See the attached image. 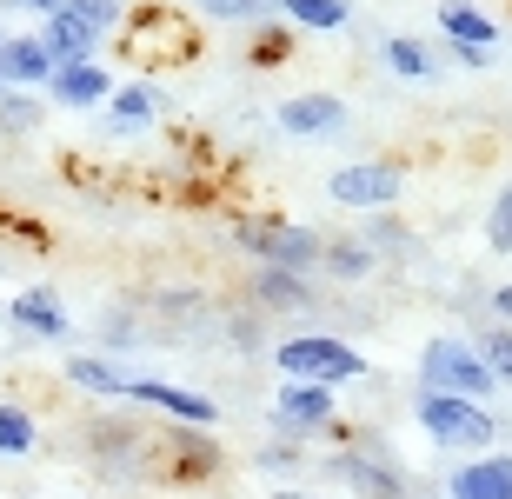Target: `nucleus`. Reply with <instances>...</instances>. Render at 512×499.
Returning <instances> with one entry per match:
<instances>
[{"mask_svg": "<svg viewBox=\"0 0 512 499\" xmlns=\"http://www.w3.org/2000/svg\"><path fill=\"white\" fill-rule=\"evenodd\" d=\"M34 40L47 47V60H54V67H80V60H94V54H100V34L87 27V20H74L67 7L40 20V34H34Z\"/></svg>", "mask_w": 512, "mask_h": 499, "instance_id": "nucleus-15", "label": "nucleus"}, {"mask_svg": "<svg viewBox=\"0 0 512 499\" xmlns=\"http://www.w3.org/2000/svg\"><path fill=\"white\" fill-rule=\"evenodd\" d=\"M479 346V360H486V373H493V386H512V327H493Z\"/></svg>", "mask_w": 512, "mask_h": 499, "instance_id": "nucleus-24", "label": "nucleus"}, {"mask_svg": "<svg viewBox=\"0 0 512 499\" xmlns=\"http://www.w3.org/2000/svg\"><path fill=\"white\" fill-rule=\"evenodd\" d=\"M160 107H167V100H160V87H153V80H120L114 94H107V134H147L153 120H160Z\"/></svg>", "mask_w": 512, "mask_h": 499, "instance_id": "nucleus-13", "label": "nucleus"}, {"mask_svg": "<svg viewBox=\"0 0 512 499\" xmlns=\"http://www.w3.org/2000/svg\"><path fill=\"white\" fill-rule=\"evenodd\" d=\"M0 40H7V34H0Z\"/></svg>", "mask_w": 512, "mask_h": 499, "instance_id": "nucleus-33", "label": "nucleus"}, {"mask_svg": "<svg viewBox=\"0 0 512 499\" xmlns=\"http://www.w3.org/2000/svg\"><path fill=\"white\" fill-rule=\"evenodd\" d=\"M127 380L133 373H120V366L100 360V353H74V360H67V386L94 393V400H127Z\"/></svg>", "mask_w": 512, "mask_h": 499, "instance_id": "nucleus-17", "label": "nucleus"}, {"mask_svg": "<svg viewBox=\"0 0 512 499\" xmlns=\"http://www.w3.org/2000/svg\"><path fill=\"white\" fill-rule=\"evenodd\" d=\"M326 480H340L353 499H406L413 493L406 473L393 466V453H380V446H346V453H333L326 460Z\"/></svg>", "mask_w": 512, "mask_h": 499, "instance_id": "nucleus-5", "label": "nucleus"}, {"mask_svg": "<svg viewBox=\"0 0 512 499\" xmlns=\"http://www.w3.org/2000/svg\"><path fill=\"white\" fill-rule=\"evenodd\" d=\"M54 80V60L40 47L34 34H7L0 40V87H14V94H40Z\"/></svg>", "mask_w": 512, "mask_h": 499, "instance_id": "nucleus-11", "label": "nucleus"}, {"mask_svg": "<svg viewBox=\"0 0 512 499\" xmlns=\"http://www.w3.org/2000/svg\"><path fill=\"white\" fill-rule=\"evenodd\" d=\"M273 499H326V493H300V486H280Z\"/></svg>", "mask_w": 512, "mask_h": 499, "instance_id": "nucleus-32", "label": "nucleus"}, {"mask_svg": "<svg viewBox=\"0 0 512 499\" xmlns=\"http://www.w3.org/2000/svg\"><path fill=\"white\" fill-rule=\"evenodd\" d=\"M439 27H446V47H479V54L499 47V27L479 14V7H466V0H446V7H439Z\"/></svg>", "mask_w": 512, "mask_h": 499, "instance_id": "nucleus-16", "label": "nucleus"}, {"mask_svg": "<svg viewBox=\"0 0 512 499\" xmlns=\"http://www.w3.org/2000/svg\"><path fill=\"white\" fill-rule=\"evenodd\" d=\"M273 366H280V380L333 386V393H340L346 380H366V353L346 346L340 333H293V340L273 346Z\"/></svg>", "mask_w": 512, "mask_h": 499, "instance_id": "nucleus-1", "label": "nucleus"}, {"mask_svg": "<svg viewBox=\"0 0 512 499\" xmlns=\"http://www.w3.org/2000/svg\"><path fill=\"white\" fill-rule=\"evenodd\" d=\"M320 267L333 273V280H366V273H373V247H366V240H333V247L320 253Z\"/></svg>", "mask_w": 512, "mask_h": 499, "instance_id": "nucleus-23", "label": "nucleus"}, {"mask_svg": "<svg viewBox=\"0 0 512 499\" xmlns=\"http://www.w3.org/2000/svg\"><path fill=\"white\" fill-rule=\"evenodd\" d=\"M446 499H512V453H479V460L453 466Z\"/></svg>", "mask_w": 512, "mask_h": 499, "instance_id": "nucleus-14", "label": "nucleus"}, {"mask_svg": "<svg viewBox=\"0 0 512 499\" xmlns=\"http://www.w3.org/2000/svg\"><path fill=\"white\" fill-rule=\"evenodd\" d=\"M366 247H373V260H380V253H399V247H406V233H399L393 220H386V213H380V220L366 227Z\"/></svg>", "mask_w": 512, "mask_h": 499, "instance_id": "nucleus-29", "label": "nucleus"}, {"mask_svg": "<svg viewBox=\"0 0 512 499\" xmlns=\"http://www.w3.org/2000/svg\"><path fill=\"white\" fill-rule=\"evenodd\" d=\"M253 300H260V313H306V307H313V287H306L300 273L260 267V280H253Z\"/></svg>", "mask_w": 512, "mask_h": 499, "instance_id": "nucleus-18", "label": "nucleus"}, {"mask_svg": "<svg viewBox=\"0 0 512 499\" xmlns=\"http://www.w3.org/2000/svg\"><path fill=\"white\" fill-rule=\"evenodd\" d=\"M40 446V426L20 400H0V460H27Z\"/></svg>", "mask_w": 512, "mask_h": 499, "instance_id": "nucleus-20", "label": "nucleus"}, {"mask_svg": "<svg viewBox=\"0 0 512 499\" xmlns=\"http://www.w3.org/2000/svg\"><path fill=\"white\" fill-rule=\"evenodd\" d=\"M7 327H14L20 340L54 346V340H67V307H60L54 287H27V293H14V300H7Z\"/></svg>", "mask_w": 512, "mask_h": 499, "instance_id": "nucleus-10", "label": "nucleus"}, {"mask_svg": "<svg viewBox=\"0 0 512 499\" xmlns=\"http://www.w3.org/2000/svg\"><path fill=\"white\" fill-rule=\"evenodd\" d=\"M280 134H293V140H340L346 134V100L340 94H293V100H280Z\"/></svg>", "mask_w": 512, "mask_h": 499, "instance_id": "nucleus-9", "label": "nucleus"}, {"mask_svg": "<svg viewBox=\"0 0 512 499\" xmlns=\"http://www.w3.org/2000/svg\"><path fill=\"white\" fill-rule=\"evenodd\" d=\"M333 413H340L333 386L280 380V393H273V426H280L286 440H300V433H320V426H333Z\"/></svg>", "mask_w": 512, "mask_h": 499, "instance_id": "nucleus-7", "label": "nucleus"}, {"mask_svg": "<svg viewBox=\"0 0 512 499\" xmlns=\"http://www.w3.org/2000/svg\"><path fill=\"white\" fill-rule=\"evenodd\" d=\"M60 7H67L74 20H87V27H94L100 40H107V34L120 27V20H127V7H120V0H60Z\"/></svg>", "mask_w": 512, "mask_h": 499, "instance_id": "nucleus-25", "label": "nucleus"}, {"mask_svg": "<svg viewBox=\"0 0 512 499\" xmlns=\"http://www.w3.org/2000/svg\"><path fill=\"white\" fill-rule=\"evenodd\" d=\"M419 393H453V400H486L493 393V373L479 360L473 340H459V333H433V340L419 346Z\"/></svg>", "mask_w": 512, "mask_h": 499, "instance_id": "nucleus-2", "label": "nucleus"}, {"mask_svg": "<svg viewBox=\"0 0 512 499\" xmlns=\"http://www.w3.org/2000/svg\"><path fill=\"white\" fill-rule=\"evenodd\" d=\"M399 167L393 160H353V167H340L333 180H326V193H333V207H353V213H386L399 200Z\"/></svg>", "mask_w": 512, "mask_h": 499, "instance_id": "nucleus-6", "label": "nucleus"}, {"mask_svg": "<svg viewBox=\"0 0 512 499\" xmlns=\"http://www.w3.org/2000/svg\"><path fill=\"white\" fill-rule=\"evenodd\" d=\"M120 80L100 67V60H80V67H54V80L40 87V94L54 100V107H107V94H114Z\"/></svg>", "mask_w": 512, "mask_h": 499, "instance_id": "nucleus-12", "label": "nucleus"}, {"mask_svg": "<svg viewBox=\"0 0 512 499\" xmlns=\"http://www.w3.org/2000/svg\"><path fill=\"white\" fill-rule=\"evenodd\" d=\"M127 400L153 406V413H167V420L180 426H220V400H207V393H193V386H173V380H127Z\"/></svg>", "mask_w": 512, "mask_h": 499, "instance_id": "nucleus-8", "label": "nucleus"}, {"mask_svg": "<svg viewBox=\"0 0 512 499\" xmlns=\"http://www.w3.org/2000/svg\"><path fill=\"white\" fill-rule=\"evenodd\" d=\"M386 67H393L399 80H419V87H426V80H439V60H433V47H426V40H386Z\"/></svg>", "mask_w": 512, "mask_h": 499, "instance_id": "nucleus-22", "label": "nucleus"}, {"mask_svg": "<svg viewBox=\"0 0 512 499\" xmlns=\"http://www.w3.org/2000/svg\"><path fill=\"white\" fill-rule=\"evenodd\" d=\"M273 7H280L293 27H306V34H340L346 14H353L346 0H273Z\"/></svg>", "mask_w": 512, "mask_h": 499, "instance_id": "nucleus-19", "label": "nucleus"}, {"mask_svg": "<svg viewBox=\"0 0 512 499\" xmlns=\"http://www.w3.org/2000/svg\"><path fill=\"white\" fill-rule=\"evenodd\" d=\"M0 14H34V20H47V14H60V0H0Z\"/></svg>", "mask_w": 512, "mask_h": 499, "instance_id": "nucleus-30", "label": "nucleus"}, {"mask_svg": "<svg viewBox=\"0 0 512 499\" xmlns=\"http://www.w3.org/2000/svg\"><path fill=\"white\" fill-rule=\"evenodd\" d=\"M240 247L260 260V267H280V273H313L320 267V253H326V240L313 227H293V220H247L240 227Z\"/></svg>", "mask_w": 512, "mask_h": 499, "instance_id": "nucleus-4", "label": "nucleus"}, {"mask_svg": "<svg viewBox=\"0 0 512 499\" xmlns=\"http://www.w3.org/2000/svg\"><path fill=\"white\" fill-rule=\"evenodd\" d=\"M486 247H493V253H512V187H499L493 213H486Z\"/></svg>", "mask_w": 512, "mask_h": 499, "instance_id": "nucleus-26", "label": "nucleus"}, {"mask_svg": "<svg viewBox=\"0 0 512 499\" xmlns=\"http://www.w3.org/2000/svg\"><path fill=\"white\" fill-rule=\"evenodd\" d=\"M213 20H266L273 14V0H200Z\"/></svg>", "mask_w": 512, "mask_h": 499, "instance_id": "nucleus-28", "label": "nucleus"}, {"mask_svg": "<svg viewBox=\"0 0 512 499\" xmlns=\"http://www.w3.org/2000/svg\"><path fill=\"white\" fill-rule=\"evenodd\" d=\"M40 127H47V100H40V94H14V87H0V134L27 140V134H40Z\"/></svg>", "mask_w": 512, "mask_h": 499, "instance_id": "nucleus-21", "label": "nucleus"}, {"mask_svg": "<svg viewBox=\"0 0 512 499\" xmlns=\"http://www.w3.org/2000/svg\"><path fill=\"white\" fill-rule=\"evenodd\" d=\"M493 313H499V327H512V280L493 293Z\"/></svg>", "mask_w": 512, "mask_h": 499, "instance_id": "nucleus-31", "label": "nucleus"}, {"mask_svg": "<svg viewBox=\"0 0 512 499\" xmlns=\"http://www.w3.org/2000/svg\"><path fill=\"white\" fill-rule=\"evenodd\" d=\"M300 446L293 440H273V446H260V453H253V466H260V473H300Z\"/></svg>", "mask_w": 512, "mask_h": 499, "instance_id": "nucleus-27", "label": "nucleus"}, {"mask_svg": "<svg viewBox=\"0 0 512 499\" xmlns=\"http://www.w3.org/2000/svg\"><path fill=\"white\" fill-rule=\"evenodd\" d=\"M413 420L426 426V440L446 446V453H486L499 440V420L473 400H453V393H419Z\"/></svg>", "mask_w": 512, "mask_h": 499, "instance_id": "nucleus-3", "label": "nucleus"}]
</instances>
